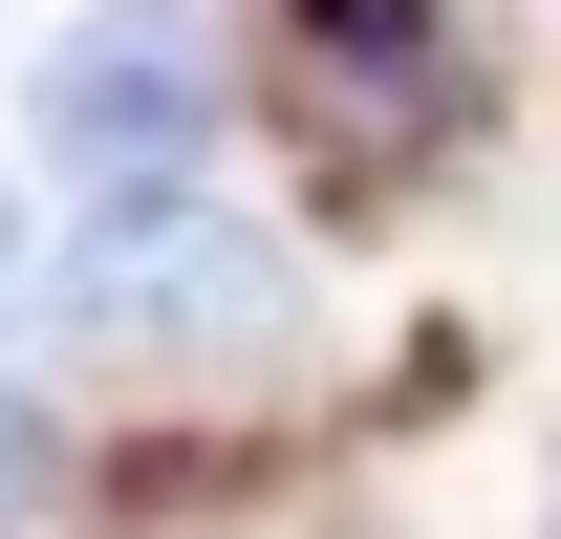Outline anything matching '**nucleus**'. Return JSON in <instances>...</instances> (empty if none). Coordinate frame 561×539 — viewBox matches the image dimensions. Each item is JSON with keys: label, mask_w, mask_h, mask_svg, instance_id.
<instances>
[{"label": "nucleus", "mask_w": 561, "mask_h": 539, "mask_svg": "<svg viewBox=\"0 0 561 539\" xmlns=\"http://www.w3.org/2000/svg\"><path fill=\"white\" fill-rule=\"evenodd\" d=\"M22 130H44V195H66V216L195 195V173H216V22H195V0H87L66 44L22 66Z\"/></svg>", "instance_id": "1"}, {"label": "nucleus", "mask_w": 561, "mask_h": 539, "mask_svg": "<svg viewBox=\"0 0 561 539\" xmlns=\"http://www.w3.org/2000/svg\"><path fill=\"white\" fill-rule=\"evenodd\" d=\"M302 324V280L238 195H130V216H66V345H130V367H238V345Z\"/></svg>", "instance_id": "2"}, {"label": "nucleus", "mask_w": 561, "mask_h": 539, "mask_svg": "<svg viewBox=\"0 0 561 539\" xmlns=\"http://www.w3.org/2000/svg\"><path fill=\"white\" fill-rule=\"evenodd\" d=\"M280 22H302V87L346 108V151L454 108V22H432V0H280Z\"/></svg>", "instance_id": "3"}, {"label": "nucleus", "mask_w": 561, "mask_h": 539, "mask_svg": "<svg viewBox=\"0 0 561 539\" xmlns=\"http://www.w3.org/2000/svg\"><path fill=\"white\" fill-rule=\"evenodd\" d=\"M22 324H66V238L0 195V367H22Z\"/></svg>", "instance_id": "4"}, {"label": "nucleus", "mask_w": 561, "mask_h": 539, "mask_svg": "<svg viewBox=\"0 0 561 539\" xmlns=\"http://www.w3.org/2000/svg\"><path fill=\"white\" fill-rule=\"evenodd\" d=\"M44 496H66V432H44V389H22V367H0V539L44 518Z\"/></svg>", "instance_id": "5"}]
</instances>
